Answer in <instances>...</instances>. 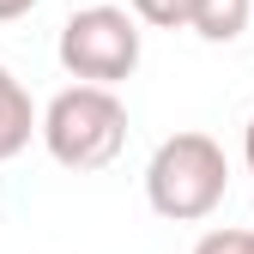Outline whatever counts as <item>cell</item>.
I'll return each instance as SVG.
<instances>
[{
    "label": "cell",
    "instance_id": "obj_1",
    "mask_svg": "<svg viewBox=\"0 0 254 254\" xmlns=\"http://www.w3.org/2000/svg\"><path fill=\"white\" fill-rule=\"evenodd\" d=\"M43 145L73 176L109 170L127 145V103L115 97V85H85L79 79L67 91H55L49 109H43Z\"/></svg>",
    "mask_w": 254,
    "mask_h": 254
},
{
    "label": "cell",
    "instance_id": "obj_8",
    "mask_svg": "<svg viewBox=\"0 0 254 254\" xmlns=\"http://www.w3.org/2000/svg\"><path fill=\"white\" fill-rule=\"evenodd\" d=\"M37 0H0V24H12V18H24Z\"/></svg>",
    "mask_w": 254,
    "mask_h": 254
},
{
    "label": "cell",
    "instance_id": "obj_2",
    "mask_svg": "<svg viewBox=\"0 0 254 254\" xmlns=\"http://www.w3.org/2000/svg\"><path fill=\"white\" fill-rule=\"evenodd\" d=\"M230 188V157L212 133H170L164 145L151 151L145 164V200L157 218H170V224H200V218L218 212Z\"/></svg>",
    "mask_w": 254,
    "mask_h": 254
},
{
    "label": "cell",
    "instance_id": "obj_7",
    "mask_svg": "<svg viewBox=\"0 0 254 254\" xmlns=\"http://www.w3.org/2000/svg\"><path fill=\"white\" fill-rule=\"evenodd\" d=\"M194 254H254V230H206Z\"/></svg>",
    "mask_w": 254,
    "mask_h": 254
},
{
    "label": "cell",
    "instance_id": "obj_9",
    "mask_svg": "<svg viewBox=\"0 0 254 254\" xmlns=\"http://www.w3.org/2000/svg\"><path fill=\"white\" fill-rule=\"evenodd\" d=\"M242 157H248V176H254V115H248V127H242Z\"/></svg>",
    "mask_w": 254,
    "mask_h": 254
},
{
    "label": "cell",
    "instance_id": "obj_5",
    "mask_svg": "<svg viewBox=\"0 0 254 254\" xmlns=\"http://www.w3.org/2000/svg\"><path fill=\"white\" fill-rule=\"evenodd\" d=\"M248 12L254 0H194V30L206 43H236L248 30Z\"/></svg>",
    "mask_w": 254,
    "mask_h": 254
},
{
    "label": "cell",
    "instance_id": "obj_6",
    "mask_svg": "<svg viewBox=\"0 0 254 254\" xmlns=\"http://www.w3.org/2000/svg\"><path fill=\"white\" fill-rule=\"evenodd\" d=\"M139 12V24H157V30H194V0H127Z\"/></svg>",
    "mask_w": 254,
    "mask_h": 254
},
{
    "label": "cell",
    "instance_id": "obj_3",
    "mask_svg": "<svg viewBox=\"0 0 254 254\" xmlns=\"http://www.w3.org/2000/svg\"><path fill=\"white\" fill-rule=\"evenodd\" d=\"M61 67L85 85H121L139 67V12L109 6V0H91V6H73V18L61 24Z\"/></svg>",
    "mask_w": 254,
    "mask_h": 254
},
{
    "label": "cell",
    "instance_id": "obj_10",
    "mask_svg": "<svg viewBox=\"0 0 254 254\" xmlns=\"http://www.w3.org/2000/svg\"><path fill=\"white\" fill-rule=\"evenodd\" d=\"M67 6H91V0H67Z\"/></svg>",
    "mask_w": 254,
    "mask_h": 254
},
{
    "label": "cell",
    "instance_id": "obj_4",
    "mask_svg": "<svg viewBox=\"0 0 254 254\" xmlns=\"http://www.w3.org/2000/svg\"><path fill=\"white\" fill-rule=\"evenodd\" d=\"M30 133H43V115L30 103V91L12 79V67H0V164H12L30 145Z\"/></svg>",
    "mask_w": 254,
    "mask_h": 254
}]
</instances>
